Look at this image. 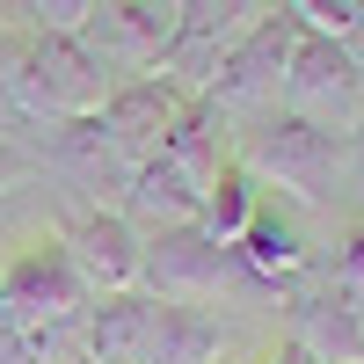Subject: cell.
<instances>
[{
  "instance_id": "7c38bea8",
  "label": "cell",
  "mask_w": 364,
  "mask_h": 364,
  "mask_svg": "<svg viewBox=\"0 0 364 364\" xmlns=\"http://www.w3.org/2000/svg\"><path fill=\"white\" fill-rule=\"evenodd\" d=\"M51 168L73 175V190H87L95 204H102L109 190H132V168H124V154L109 146L102 109H95V117H66V124L51 132Z\"/></svg>"
},
{
  "instance_id": "5bb4252c",
  "label": "cell",
  "mask_w": 364,
  "mask_h": 364,
  "mask_svg": "<svg viewBox=\"0 0 364 364\" xmlns=\"http://www.w3.org/2000/svg\"><path fill=\"white\" fill-rule=\"evenodd\" d=\"M255 204H262V182H255L248 168H240V161H226V168H219V182L204 190V211H197V226H204L211 240H226V248H233V240L248 233Z\"/></svg>"
},
{
  "instance_id": "2e32d148",
  "label": "cell",
  "mask_w": 364,
  "mask_h": 364,
  "mask_svg": "<svg viewBox=\"0 0 364 364\" xmlns=\"http://www.w3.org/2000/svg\"><path fill=\"white\" fill-rule=\"evenodd\" d=\"M336 284H343L350 299H364V226H357L343 248H336Z\"/></svg>"
},
{
  "instance_id": "3957f363",
  "label": "cell",
  "mask_w": 364,
  "mask_h": 364,
  "mask_svg": "<svg viewBox=\"0 0 364 364\" xmlns=\"http://www.w3.org/2000/svg\"><path fill=\"white\" fill-rule=\"evenodd\" d=\"M233 161L255 182L291 190L299 204H321L336 190V175L350 168V132L314 124V117H291V109H269V117H255V132H248V146H240Z\"/></svg>"
},
{
  "instance_id": "277c9868",
  "label": "cell",
  "mask_w": 364,
  "mask_h": 364,
  "mask_svg": "<svg viewBox=\"0 0 364 364\" xmlns=\"http://www.w3.org/2000/svg\"><path fill=\"white\" fill-rule=\"evenodd\" d=\"M139 291L182 299V306H219L226 291H269V284L240 262V248L211 240L204 226H161V233H146V277H139Z\"/></svg>"
},
{
  "instance_id": "52a82bcc",
  "label": "cell",
  "mask_w": 364,
  "mask_h": 364,
  "mask_svg": "<svg viewBox=\"0 0 364 364\" xmlns=\"http://www.w3.org/2000/svg\"><path fill=\"white\" fill-rule=\"evenodd\" d=\"M197 95L182 80H168V73H139V80H117L109 87V102H102V132H109V146L124 154V168L139 175L146 161H161L168 154V139H175V124H182V109H190Z\"/></svg>"
},
{
  "instance_id": "9c48e42d",
  "label": "cell",
  "mask_w": 364,
  "mask_h": 364,
  "mask_svg": "<svg viewBox=\"0 0 364 364\" xmlns=\"http://www.w3.org/2000/svg\"><path fill=\"white\" fill-rule=\"evenodd\" d=\"M291 343L314 364H364V306L336 277H328L321 291L291 284Z\"/></svg>"
},
{
  "instance_id": "4fadbf2b",
  "label": "cell",
  "mask_w": 364,
  "mask_h": 364,
  "mask_svg": "<svg viewBox=\"0 0 364 364\" xmlns=\"http://www.w3.org/2000/svg\"><path fill=\"white\" fill-rule=\"evenodd\" d=\"M219 350H226V321L211 306H182V299H161L154 306L146 364H219Z\"/></svg>"
},
{
  "instance_id": "44dd1931",
  "label": "cell",
  "mask_w": 364,
  "mask_h": 364,
  "mask_svg": "<svg viewBox=\"0 0 364 364\" xmlns=\"http://www.w3.org/2000/svg\"><path fill=\"white\" fill-rule=\"evenodd\" d=\"M168 8H182V0H168Z\"/></svg>"
},
{
  "instance_id": "8fae6325",
  "label": "cell",
  "mask_w": 364,
  "mask_h": 364,
  "mask_svg": "<svg viewBox=\"0 0 364 364\" xmlns=\"http://www.w3.org/2000/svg\"><path fill=\"white\" fill-rule=\"evenodd\" d=\"M80 29H95L102 51L124 58V66H161L175 37V8L168 0H95Z\"/></svg>"
},
{
  "instance_id": "7402d4cb",
  "label": "cell",
  "mask_w": 364,
  "mask_h": 364,
  "mask_svg": "<svg viewBox=\"0 0 364 364\" xmlns=\"http://www.w3.org/2000/svg\"><path fill=\"white\" fill-rule=\"evenodd\" d=\"M0 328H8V321H0Z\"/></svg>"
},
{
  "instance_id": "d6986e66",
  "label": "cell",
  "mask_w": 364,
  "mask_h": 364,
  "mask_svg": "<svg viewBox=\"0 0 364 364\" xmlns=\"http://www.w3.org/2000/svg\"><path fill=\"white\" fill-rule=\"evenodd\" d=\"M0 117H15V95H8V37H0Z\"/></svg>"
},
{
  "instance_id": "9a60e30c",
  "label": "cell",
  "mask_w": 364,
  "mask_h": 364,
  "mask_svg": "<svg viewBox=\"0 0 364 364\" xmlns=\"http://www.w3.org/2000/svg\"><path fill=\"white\" fill-rule=\"evenodd\" d=\"M29 8H37L44 29H66V37H80V22H87V8H95V0H29Z\"/></svg>"
},
{
  "instance_id": "5b68a950",
  "label": "cell",
  "mask_w": 364,
  "mask_h": 364,
  "mask_svg": "<svg viewBox=\"0 0 364 364\" xmlns=\"http://www.w3.org/2000/svg\"><path fill=\"white\" fill-rule=\"evenodd\" d=\"M277 109L350 132L357 117H364V73H357L350 37H328V29H306V22H299V44H291V66H284V95H277Z\"/></svg>"
},
{
  "instance_id": "e0dca14e",
  "label": "cell",
  "mask_w": 364,
  "mask_h": 364,
  "mask_svg": "<svg viewBox=\"0 0 364 364\" xmlns=\"http://www.w3.org/2000/svg\"><path fill=\"white\" fill-rule=\"evenodd\" d=\"M29 182H37V161H29L22 146H8V139H0V197H15V190H29Z\"/></svg>"
},
{
  "instance_id": "7a4b0ae2",
  "label": "cell",
  "mask_w": 364,
  "mask_h": 364,
  "mask_svg": "<svg viewBox=\"0 0 364 364\" xmlns=\"http://www.w3.org/2000/svg\"><path fill=\"white\" fill-rule=\"evenodd\" d=\"M109 66L80 37L66 29H37V37H8V95L15 117H44V124H66V117H95L109 102Z\"/></svg>"
},
{
  "instance_id": "ffe728a7",
  "label": "cell",
  "mask_w": 364,
  "mask_h": 364,
  "mask_svg": "<svg viewBox=\"0 0 364 364\" xmlns=\"http://www.w3.org/2000/svg\"><path fill=\"white\" fill-rule=\"evenodd\" d=\"M269 364H314V357H306V350H299V343H284V350H277V357H269Z\"/></svg>"
},
{
  "instance_id": "8992f818",
  "label": "cell",
  "mask_w": 364,
  "mask_h": 364,
  "mask_svg": "<svg viewBox=\"0 0 364 364\" xmlns=\"http://www.w3.org/2000/svg\"><path fill=\"white\" fill-rule=\"evenodd\" d=\"M291 44H299V15H291V8H269L248 37L219 58V73H211L204 95L219 102L226 117H269V109H277V95H284Z\"/></svg>"
},
{
  "instance_id": "ac0fdd59",
  "label": "cell",
  "mask_w": 364,
  "mask_h": 364,
  "mask_svg": "<svg viewBox=\"0 0 364 364\" xmlns=\"http://www.w3.org/2000/svg\"><path fill=\"white\" fill-rule=\"evenodd\" d=\"M350 175H357V190H364V117L350 124Z\"/></svg>"
},
{
  "instance_id": "ba28073f",
  "label": "cell",
  "mask_w": 364,
  "mask_h": 364,
  "mask_svg": "<svg viewBox=\"0 0 364 364\" xmlns=\"http://www.w3.org/2000/svg\"><path fill=\"white\" fill-rule=\"evenodd\" d=\"M66 255H73V269L87 277V291H139V277H146V233L124 219V211H109V204H87V211H73L66 219Z\"/></svg>"
},
{
  "instance_id": "30bf717a",
  "label": "cell",
  "mask_w": 364,
  "mask_h": 364,
  "mask_svg": "<svg viewBox=\"0 0 364 364\" xmlns=\"http://www.w3.org/2000/svg\"><path fill=\"white\" fill-rule=\"evenodd\" d=\"M154 291H102L80 321V357L87 364H146L154 343Z\"/></svg>"
},
{
  "instance_id": "6da1fadb",
  "label": "cell",
  "mask_w": 364,
  "mask_h": 364,
  "mask_svg": "<svg viewBox=\"0 0 364 364\" xmlns=\"http://www.w3.org/2000/svg\"><path fill=\"white\" fill-rule=\"evenodd\" d=\"M87 306H95V291H87V277L73 269V255H66L58 233L29 240V248L8 262V277H0V321L37 350V364L73 357Z\"/></svg>"
}]
</instances>
